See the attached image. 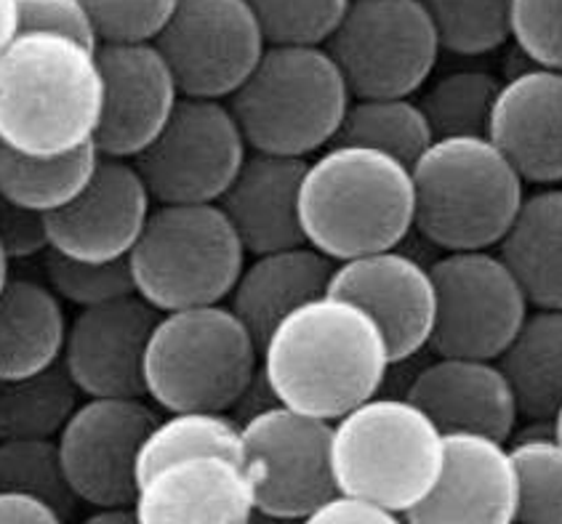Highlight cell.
Segmentation results:
<instances>
[{"label": "cell", "instance_id": "cell-1", "mask_svg": "<svg viewBox=\"0 0 562 524\" xmlns=\"http://www.w3.org/2000/svg\"><path fill=\"white\" fill-rule=\"evenodd\" d=\"M390 365L376 320L334 293L293 309L261 344V376L272 397L326 421L379 395Z\"/></svg>", "mask_w": 562, "mask_h": 524}, {"label": "cell", "instance_id": "cell-2", "mask_svg": "<svg viewBox=\"0 0 562 524\" xmlns=\"http://www.w3.org/2000/svg\"><path fill=\"white\" fill-rule=\"evenodd\" d=\"M299 214L304 240L330 261L397 248L416 229L414 171L381 149L334 141L307 163Z\"/></svg>", "mask_w": 562, "mask_h": 524}, {"label": "cell", "instance_id": "cell-3", "mask_svg": "<svg viewBox=\"0 0 562 524\" xmlns=\"http://www.w3.org/2000/svg\"><path fill=\"white\" fill-rule=\"evenodd\" d=\"M102 115L97 48L56 33H16L0 52V141L30 155L93 141Z\"/></svg>", "mask_w": 562, "mask_h": 524}, {"label": "cell", "instance_id": "cell-4", "mask_svg": "<svg viewBox=\"0 0 562 524\" xmlns=\"http://www.w3.org/2000/svg\"><path fill=\"white\" fill-rule=\"evenodd\" d=\"M416 229L442 251L498 248L526 179L488 134L437 136L416 160Z\"/></svg>", "mask_w": 562, "mask_h": 524}, {"label": "cell", "instance_id": "cell-5", "mask_svg": "<svg viewBox=\"0 0 562 524\" xmlns=\"http://www.w3.org/2000/svg\"><path fill=\"white\" fill-rule=\"evenodd\" d=\"M352 91L328 46L270 43L227 99L248 147L310 158L339 136Z\"/></svg>", "mask_w": 562, "mask_h": 524}, {"label": "cell", "instance_id": "cell-6", "mask_svg": "<svg viewBox=\"0 0 562 524\" xmlns=\"http://www.w3.org/2000/svg\"><path fill=\"white\" fill-rule=\"evenodd\" d=\"M261 373V344L229 304L160 311L147 346V399L166 413H229Z\"/></svg>", "mask_w": 562, "mask_h": 524}, {"label": "cell", "instance_id": "cell-7", "mask_svg": "<svg viewBox=\"0 0 562 524\" xmlns=\"http://www.w3.org/2000/svg\"><path fill=\"white\" fill-rule=\"evenodd\" d=\"M336 490L371 498L405 520L435 488L442 429L411 397L373 395L330 421Z\"/></svg>", "mask_w": 562, "mask_h": 524}, {"label": "cell", "instance_id": "cell-8", "mask_svg": "<svg viewBox=\"0 0 562 524\" xmlns=\"http://www.w3.org/2000/svg\"><path fill=\"white\" fill-rule=\"evenodd\" d=\"M246 253L218 203H155L128 264L142 298L177 311L227 301Z\"/></svg>", "mask_w": 562, "mask_h": 524}, {"label": "cell", "instance_id": "cell-9", "mask_svg": "<svg viewBox=\"0 0 562 524\" xmlns=\"http://www.w3.org/2000/svg\"><path fill=\"white\" fill-rule=\"evenodd\" d=\"M326 46L352 96H414L442 52L422 0H352Z\"/></svg>", "mask_w": 562, "mask_h": 524}, {"label": "cell", "instance_id": "cell-10", "mask_svg": "<svg viewBox=\"0 0 562 524\" xmlns=\"http://www.w3.org/2000/svg\"><path fill=\"white\" fill-rule=\"evenodd\" d=\"M437 291L435 354L498 360L526 322V288L493 248L446 251L432 266Z\"/></svg>", "mask_w": 562, "mask_h": 524}, {"label": "cell", "instance_id": "cell-11", "mask_svg": "<svg viewBox=\"0 0 562 524\" xmlns=\"http://www.w3.org/2000/svg\"><path fill=\"white\" fill-rule=\"evenodd\" d=\"M243 455L256 490V514L307 520L336 490L330 466V421L265 405L240 421Z\"/></svg>", "mask_w": 562, "mask_h": 524}, {"label": "cell", "instance_id": "cell-12", "mask_svg": "<svg viewBox=\"0 0 562 524\" xmlns=\"http://www.w3.org/2000/svg\"><path fill=\"white\" fill-rule=\"evenodd\" d=\"M248 149L224 99L182 96L171 121L134 163L155 203H218L246 163Z\"/></svg>", "mask_w": 562, "mask_h": 524}, {"label": "cell", "instance_id": "cell-13", "mask_svg": "<svg viewBox=\"0 0 562 524\" xmlns=\"http://www.w3.org/2000/svg\"><path fill=\"white\" fill-rule=\"evenodd\" d=\"M182 96L227 102L270 46L248 0H177L158 37Z\"/></svg>", "mask_w": 562, "mask_h": 524}, {"label": "cell", "instance_id": "cell-14", "mask_svg": "<svg viewBox=\"0 0 562 524\" xmlns=\"http://www.w3.org/2000/svg\"><path fill=\"white\" fill-rule=\"evenodd\" d=\"M147 397H83L56 436L67 482L80 503L134 506L139 453L158 421Z\"/></svg>", "mask_w": 562, "mask_h": 524}, {"label": "cell", "instance_id": "cell-15", "mask_svg": "<svg viewBox=\"0 0 562 524\" xmlns=\"http://www.w3.org/2000/svg\"><path fill=\"white\" fill-rule=\"evenodd\" d=\"M102 115L93 145L108 158L134 160L155 141L182 91L155 41L99 43Z\"/></svg>", "mask_w": 562, "mask_h": 524}, {"label": "cell", "instance_id": "cell-16", "mask_svg": "<svg viewBox=\"0 0 562 524\" xmlns=\"http://www.w3.org/2000/svg\"><path fill=\"white\" fill-rule=\"evenodd\" d=\"M328 293L363 307L390 346L392 365L432 344L437 291L429 266L414 255L384 248L336 261Z\"/></svg>", "mask_w": 562, "mask_h": 524}, {"label": "cell", "instance_id": "cell-17", "mask_svg": "<svg viewBox=\"0 0 562 524\" xmlns=\"http://www.w3.org/2000/svg\"><path fill=\"white\" fill-rule=\"evenodd\" d=\"M153 208L155 197L134 160L102 155L78 197L46 214L48 246L83 261L128 259Z\"/></svg>", "mask_w": 562, "mask_h": 524}, {"label": "cell", "instance_id": "cell-18", "mask_svg": "<svg viewBox=\"0 0 562 524\" xmlns=\"http://www.w3.org/2000/svg\"><path fill=\"white\" fill-rule=\"evenodd\" d=\"M158 317L139 293L78 309L61 362L83 397H147L145 360Z\"/></svg>", "mask_w": 562, "mask_h": 524}, {"label": "cell", "instance_id": "cell-19", "mask_svg": "<svg viewBox=\"0 0 562 524\" xmlns=\"http://www.w3.org/2000/svg\"><path fill=\"white\" fill-rule=\"evenodd\" d=\"M414 524H507L517 520V471L507 440L483 432H442L435 488L405 514Z\"/></svg>", "mask_w": 562, "mask_h": 524}, {"label": "cell", "instance_id": "cell-20", "mask_svg": "<svg viewBox=\"0 0 562 524\" xmlns=\"http://www.w3.org/2000/svg\"><path fill=\"white\" fill-rule=\"evenodd\" d=\"M134 509L145 524H243L256 514V490L246 460L200 453L142 479Z\"/></svg>", "mask_w": 562, "mask_h": 524}, {"label": "cell", "instance_id": "cell-21", "mask_svg": "<svg viewBox=\"0 0 562 524\" xmlns=\"http://www.w3.org/2000/svg\"><path fill=\"white\" fill-rule=\"evenodd\" d=\"M405 397L442 432L467 429L509 440L520 423V405L498 360L437 354L416 373Z\"/></svg>", "mask_w": 562, "mask_h": 524}, {"label": "cell", "instance_id": "cell-22", "mask_svg": "<svg viewBox=\"0 0 562 524\" xmlns=\"http://www.w3.org/2000/svg\"><path fill=\"white\" fill-rule=\"evenodd\" d=\"M488 136L530 184H560L562 70L530 65L502 80Z\"/></svg>", "mask_w": 562, "mask_h": 524}, {"label": "cell", "instance_id": "cell-23", "mask_svg": "<svg viewBox=\"0 0 562 524\" xmlns=\"http://www.w3.org/2000/svg\"><path fill=\"white\" fill-rule=\"evenodd\" d=\"M304 171L307 158L251 149L233 184L218 200L251 255L307 242L299 214Z\"/></svg>", "mask_w": 562, "mask_h": 524}, {"label": "cell", "instance_id": "cell-24", "mask_svg": "<svg viewBox=\"0 0 562 524\" xmlns=\"http://www.w3.org/2000/svg\"><path fill=\"white\" fill-rule=\"evenodd\" d=\"M334 266L336 261L310 242L259 253L243 266L227 301L256 341L265 344L285 315L328 293Z\"/></svg>", "mask_w": 562, "mask_h": 524}, {"label": "cell", "instance_id": "cell-25", "mask_svg": "<svg viewBox=\"0 0 562 524\" xmlns=\"http://www.w3.org/2000/svg\"><path fill=\"white\" fill-rule=\"evenodd\" d=\"M65 301L48 283L9 277L0 291V378L30 376L65 354Z\"/></svg>", "mask_w": 562, "mask_h": 524}, {"label": "cell", "instance_id": "cell-26", "mask_svg": "<svg viewBox=\"0 0 562 524\" xmlns=\"http://www.w3.org/2000/svg\"><path fill=\"white\" fill-rule=\"evenodd\" d=\"M498 253L533 307H562V186L547 184L526 195Z\"/></svg>", "mask_w": 562, "mask_h": 524}, {"label": "cell", "instance_id": "cell-27", "mask_svg": "<svg viewBox=\"0 0 562 524\" xmlns=\"http://www.w3.org/2000/svg\"><path fill=\"white\" fill-rule=\"evenodd\" d=\"M520 415L549 421L562 402V307H536L502 352Z\"/></svg>", "mask_w": 562, "mask_h": 524}, {"label": "cell", "instance_id": "cell-28", "mask_svg": "<svg viewBox=\"0 0 562 524\" xmlns=\"http://www.w3.org/2000/svg\"><path fill=\"white\" fill-rule=\"evenodd\" d=\"M102 152L89 141L59 155H30L0 141V200L54 214L89 184Z\"/></svg>", "mask_w": 562, "mask_h": 524}, {"label": "cell", "instance_id": "cell-29", "mask_svg": "<svg viewBox=\"0 0 562 524\" xmlns=\"http://www.w3.org/2000/svg\"><path fill=\"white\" fill-rule=\"evenodd\" d=\"M80 402L83 391L61 360L30 376L0 378V440H56Z\"/></svg>", "mask_w": 562, "mask_h": 524}, {"label": "cell", "instance_id": "cell-30", "mask_svg": "<svg viewBox=\"0 0 562 524\" xmlns=\"http://www.w3.org/2000/svg\"><path fill=\"white\" fill-rule=\"evenodd\" d=\"M336 141L381 149L414 168L435 141V130L422 102L411 96H352Z\"/></svg>", "mask_w": 562, "mask_h": 524}, {"label": "cell", "instance_id": "cell-31", "mask_svg": "<svg viewBox=\"0 0 562 524\" xmlns=\"http://www.w3.org/2000/svg\"><path fill=\"white\" fill-rule=\"evenodd\" d=\"M200 453H222L246 460L240 421L218 410H177L158 418L139 453V485L160 466Z\"/></svg>", "mask_w": 562, "mask_h": 524}, {"label": "cell", "instance_id": "cell-32", "mask_svg": "<svg viewBox=\"0 0 562 524\" xmlns=\"http://www.w3.org/2000/svg\"><path fill=\"white\" fill-rule=\"evenodd\" d=\"M517 471V520L562 524V440L522 434L509 445Z\"/></svg>", "mask_w": 562, "mask_h": 524}, {"label": "cell", "instance_id": "cell-33", "mask_svg": "<svg viewBox=\"0 0 562 524\" xmlns=\"http://www.w3.org/2000/svg\"><path fill=\"white\" fill-rule=\"evenodd\" d=\"M502 80L485 70H456L437 78L422 107L437 136L488 134L493 102Z\"/></svg>", "mask_w": 562, "mask_h": 524}, {"label": "cell", "instance_id": "cell-34", "mask_svg": "<svg viewBox=\"0 0 562 524\" xmlns=\"http://www.w3.org/2000/svg\"><path fill=\"white\" fill-rule=\"evenodd\" d=\"M442 52L485 56L512 41V0H422Z\"/></svg>", "mask_w": 562, "mask_h": 524}, {"label": "cell", "instance_id": "cell-35", "mask_svg": "<svg viewBox=\"0 0 562 524\" xmlns=\"http://www.w3.org/2000/svg\"><path fill=\"white\" fill-rule=\"evenodd\" d=\"M0 490L33 492L52 503L65 522L80 506L56 440H0Z\"/></svg>", "mask_w": 562, "mask_h": 524}, {"label": "cell", "instance_id": "cell-36", "mask_svg": "<svg viewBox=\"0 0 562 524\" xmlns=\"http://www.w3.org/2000/svg\"><path fill=\"white\" fill-rule=\"evenodd\" d=\"M43 272H46V283L52 285L56 296L61 301L75 304L78 309L97 307V304L136 293L128 259L83 261L48 248L43 255Z\"/></svg>", "mask_w": 562, "mask_h": 524}, {"label": "cell", "instance_id": "cell-37", "mask_svg": "<svg viewBox=\"0 0 562 524\" xmlns=\"http://www.w3.org/2000/svg\"><path fill=\"white\" fill-rule=\"evenodd\" d=\"M352 0H248L267 43L326 46Z\"/></svg>", "mask_w": 562, "mask_h": 524}, {"label": "cell", "instance_id": "cell-38", "mask_svg": "<svg viewBox=\"0 0 562 524\" xmlns=\"http://www.w3.org/2000/svg\"><path fill=\"white\" fill-rule=\"evenodd\" d=\"M99 43L155 41L177 0H83Z\"/></svg>", "mask_w": 562, "mask_h": 524}, {"label": "cell", "instance_id": "cell-39", "mask_svg": "<svg viewBox=\"0 0 562 524\" xmlns=\"http://www.w3.org/2000/svg\"><path fill=\"white\" fill-rule=\"evenodd\" d=\"M512 41L530 65L562 70V0H512Z\"/></svg>", "mask_w": 562, "mask_h": 524}, {"label": "cell", "instance_id": "cell-40", "mask_svg": "<svg viewBox=\"0 0 562 524\" xmlns=\"http://www.w3.org/2000/svg\"><path fill=\"white\" fill-rule=\"evenodd\" d=\"M19 33H56L99 48L83 0H14Z\"/></svg>", "mask_w": 562, "mask_h": 524}, {"label": "cell", "instance_id": "cell-41", "mask_svg": "<svg viewBox=\"0 0 562 524\" xmlns=\"http://www.w3.org/2000/svg\"><path fill=\"white\" fill-rule=\"evenodd\" d=\"M0 248L11 261L46 253L52 248L48 246L46 214L19 208V205L0 200Z\"/></svg>", "mask_w": 562, "mask_h": 524}, {"label": "cell", "instance_id": "cell-42", "mask_svg": "<svg viewBox=\"0 0 562 524\" xmlns=\"http://www.w3.org/2000/svg\"><path fill=\"white\" fill-rule=\"evenodd\" d=\"M310 522H341V524H392L400 522L403 516L390 511L371 498L358 495V492L334 490L326 501L321 503L307 516Z\"/></svg>", "mask_w": 562, "mask_h": 524}, {"label": "cell", "instance_id": "cell-43", "mask_svg": "<svg viewBox=\"0 0 562 524\" xmlns=\"http://www.w3.org/2000/svg\"><path fill=\"white\" fill-rule=\"evenodd\" d=\"M61 524L65 520L59 516L52 503L33 492L22 490H0V524Z\"/></svg>", "mask_w": 562, "mask_h": 524}, {"label": "cell", "instance_id": "cell-44", "mask_svg": "<svg viewBox=\"0 0 562 524\" xmlns=\"http://www.w3.org/2000/svg\"><path fill=\"white\" fill-rule=\"evenodd\" d=\"M89 524H136L139 516H136L134 506H97L89 511L86 516Z\"/></svg>", "mask_w": 562, "mask_h": 524}, {"label": "cell", "instance_id": "cell-45", "mask_svg": "<svg viewBox=\"0 0 562 524\" xmlns=\"http://www.w3.org/2000/svg\"><path fill=\"white\" fill-rule=\"evenodd\" d=\"M16 33V3L14 0H0V52L9 46Z\"/></svg>", "mask_w": 562, "mask_h": 524}, {"label": "cell", "instance_id": "cell-46", "mask_svg": "<svg viewBox=\"0 0 562 524\" xmlns=\"http://www.w3.org/2000/svg\"><path fill=\"white\" fill-rule=\"evenodd\" d=\"M9 255H5L3 248H0V291L5 288V283H9Z\"/></svg>", "mask_w": 562, "mask_h": 524}, {"label": "cell", "instance_id": "cell-47", "mask_svg": "<svg viewBox=\"0 0 562 524\" xmlns=\"http://www.w3.org/2000/svg\"><path fill=\"white\" fill-rule=\"evenodd\" d=\"M549 426H552V432L558 434V440H562V402L558 405V410H554V415L549 418Z\"/></svg>", "mask_w": 562, "mask_h": 524}]
</instances>
